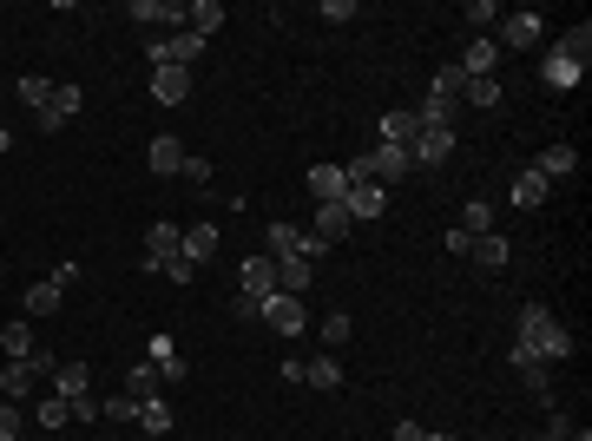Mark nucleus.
Returning <instances> with one entry per match:
<instances>
[{"label":"nucleus","mask_w":592,"mask_h":441,"mask_svg":"<svg viewBox=\"0 0 592 441\" xmlns=\"http://www.w3.org/2000/svg\"><path fill=\"white\" fill-rule=\"evenodd\" d=\"M303 382H310V389H343V363H336V356H316V363H303Z\"/></svg>","instance_id":"2f4dec72"},{"label":"nucleus","mask_w":592,"mask_h":441,"mask_svg":"<svg viewBox=\"0 0 592 441\" xmlns=\"http://www.w3.org/2000/svg\"><path fill=\"white\" fill-rule=\"evenodd\" d=\"M540 40H546L540 14H527V7H520V14H500V33H494L500 53H527V47H540Z\"/></svg>","instance_id":"7ed1b4c3"},{"label":"nucleus","mask_w":592,"mask_h":441,"mask_svg":"<svg viewBox=\"0 0 592 441\" xmlns=\"http://www.w3.org/2000/svg\"><path fill=\"white\" fill-rule=\"evenodd\" d=\"M468 20H474V33H487V27H500V7L494 0H468Z\"/></svg>","instance_id":"a19ab883"},{"label":"nucleus","mask_w":592,"mask_h":441,"mask_svg":"<svg viewBox=\"0 0 592 441\" xmlns=\"http://www.w3.org/2000/svg\"><path fill=\"white\" fill-rule=\"evenodd\" d=\"M343 211H349V224H369V218L389 211V191L375 185V178H356V185L343 191Z\"/></svg>","instance_id":"0eeeda50"},{"label":"nucleus","mask_w":592,"mask_h":441,"mask_svg":"<svg viewBox=\"0 0 592 441\" xmlns=\"http://www.w3.org/2000/svg\"><path fill=\"white\" fill-rule=\"evenodd\" d=\"M421 441H461V435H421Z\"/></svg>","instance_id":"de8ad7c7"},{"label":"nucleus","mask_w":592,"mask_h":441,"mask_svg":"<svg viewBox=\"0 0 592 441\" xmlns=\"http://www.w3.org/2000/svg\"><path fill=\"white\" fill-rule=\"evenodd\" d=\"M494 66H500L494 33H474V40H468V53H461V73H468V79H494Z\"/></svg>","instance_id":"4468645a"},{"label":"nucleus","mask_w":592,"mask_h":441,"mask_svg":"<svg viewBox=\"0 0 592 441\" xmlns=\"http://www.w3.org/2000/svg\"><path fill=\"white\" fill-rule=\"evenodd\" d=\"M362 172H369V178H375V185L389 191V185H395V178H408V172H415V158H408V152H402V145H375V152H362Z\"/></svg>","instance_id":"423d86ee"},{"label":"nucleus","mask_w":592,"mask_h":441,"mask_svg":"<svg viewBox=\"0 0 592 441\" xmlns=\"http://www.w3.org/2000/svg\"><path fill=\"white\" fill-rule=\"evenodd\" d=\"M303 237L310 231H296V224H270L264 231V257H277V264L283 257H303Z\"/></svg>","instance_id":"5701e85b"},{"label":"nucleus","mask_w":592,"mask_h":441,"mask_svg":"<svg viewBox=\"0 0 592 441\" xmlns=\"http://www.w3.org/2000/svg\"><path fill=\"white\" fill-rule=\"evenodd\" d=\"M145 363H152L165 382H185V376H191V363H185V356L172 349V336H152V356H145Z\"/></svg>","instance_id":"6ab92c4d"},{"label":"nucleus","mask_w":592,"mask_h":441,"mask_svg":"<svg viewBox=\"0 0 592 441\" xmlns=\"http://www.w3.org/2000/svg\"><path fill=\"white\" fill-rule=\"evenodd\" d=\"M316 237H323L329 251H336V244L349 237V211H343V198H336V205H316Z\"/></svg>","instance_id":"a878e982"},{"label":"nucleus","mask_w":592,"mask_h":441,"mask_svg":"<svg viewBox=\"0 0 592 441\" xmlns=\"http://www.w3.org/2000/svg\"><path fill=\"white\" fill-rule=\"evenodd\" d=\"M178 178H191V185H211V158L185 152V172H178Z\"/></svg>","instance_id":"c03bdc74"},{"label":"nucleus","mask_w":592,"mask_h":441,"mask_svg":"<svg viewBox=\"0 0 592 441\" xmlns=\"http://www.w3.org/2000/svg\"><path fill=\"white\" fill-rule=\"evenodd\" d=\"M139 428H145V435H172V402H165V395L139 402Z\"/></svg>","instance_id":"c756f323"},{"label":"nucleus","mask_w":592,"mask_h":441,"mask_svg":"<svg viewBox=\"0 0 592 441\" xmlns=\"http://www.w3.org/2000/svg\"><path fill=\"white\" fill-rule=\"evenodd\" d=\"M507 198H514V205H520V211H533V205H546V178H540V172H533V165H527V172H520V178H514V185H507Z\"/></svg>","instance_id":"cd10ccee"},{"label":"nucleus","mask_w":592,"mask_h":441,"mask_svg":"<svg viewBox=\"0 0 592 441\" xmlns=\"http://www.w3.org/2000/svg\"><path fill=\"white\" fill-rule=\"evenodd\" d=\"M560 53H573V60L586 66V53H592V20H573V27L560 33Z\"/></svg>","instance_id":"f704fd0d"},{"label":"nucleus","mask_w":592,"mask_h":441,"mask_svg":"<svg viewBox=\"0 0 592 441\" xmlns=\"http://www.w3.org/2000/svg\"><path fill=\"white\" fill-rule=\"evenodd\" d=\"M310 284H316V264H310V257H283V264H277V290L310 297Z\"/></svg>","instance_id":"a211bd4d"},{"label":"nucleus","mask_w":592,"mask_h":441,"mask_svg":"<svg viewBox=\"0 0 592 441\" xmlns=\"http://www.w3.org/2000/svg\"><path fill=\"white\" fill-rule=\"evenodd\" d=\"M47 382H53V395H60V402H79V395H93V369H86V363H60Z\"/></svg>","instance_id":"dca6fc26"},{"label":"nucleus","mask_w":592,"mask_h":441,"mask_svg":"<svg viewBox=\"0 0 592 441\" xmlns=\"http://www.w3.org/2000/svg\"><path fill=\"white\" fill-rule=\"evenodd\" d=\"M14 93H20V106L47 112V106H53V79H47V73H27V79H20V86H14Z\"/></svg>","instance_id":"7c9ffc66"},{"label":"nucleus","mask_w":592,"mask_h":441,"mask_svg":"<svg viewBox=\"0 0 592 441\" xmlns=\"http://www.w3.org/2000/svg\"><path fill=\"white\" fill-rule=\"evenodd\" d=\"M408 158H415V172L421 165H448L454 158V126H421L415 145H408Z\"/></svg>","instance_id":"1a4fd4ad"},{"label":"nucleus","mask_w":592,"mask_h":441,"mask_svg":"<svg viewBox=\"0 0 592 441\" xmlns=\"http://www.w3.org/2000/svg\"><path fill=\"white\" fill-rule=\"evenodd\" d=\"M461 86H468V73L461 66H441L435 79H428V99L415 106L421 126H454V112H461Z\"/></svg>","instance_id":"f03ea898"},{"label":"nucleus","mask_w":592,"mask_h":441,"mask_svg":"<svg viewBox=\"0 0 592 441\" xmlns=\"http://www.w3.org/2000/svg\"><path fill=\"white\" fill-rule=\"evenodd\" d=\"M14 441H20V435H14Z\"/></svg>","instance_id":"09e8293b"},{"label":"nucleus","mask_w":592,"mask_h":441,"mask_svg":"<svg viewBox=\"0 0 592 441\" xmlns=\"http://www.w3.org/2000/svg\"><path fill=\"white\" fill-rule=\"evenodd\" d=\"M0 349H7V363H27V356H33V330H27V316L0 330Z\"/></svg>","instance_id":"c85d7f7f"},{"label":"nucleus","mask_w":592,"mask_h":441,"mask_svg":"<svg viewBox=\"0 0 592 441\" xmlns=\"http://www.w3.org/2000/svg\"><path fill=\"white\" fill-rule=\"evenodd\" d=\"M507 363H514V369H520V376H527V389H533V402H546V409H553V369H546V363H540V356H533V349H527V343H514V349H507Z\"/></svg>","instance_id":"9d476101"},{"label":"nucleus","mask_w":592,"mask_h":441,"mask_svg":"<svg viewBox=\"0 0 592 441\" xmlns=\"http://www.w3.org/2000/svg\"><path fill=\"white\" fill-rule=\"evenodd\" d=\"M257 310H264V303H257V297H244V290L231 297V316H244V323H257Z\"/></svg>","instance_id":"a18cd8bd"},{"label":"nucleus","mask_w":592,"mask_h":441,"mask_svg":"<svg viewBox=\"0 0 592 441\" xmlns=\"http://www.w3.org/2000/svg\"><path fill=\"white\" fill-rule=\"evenodd\" d=\"M316 20H329V27H349V20H356V0H323V7H316Z\"/></svg>","instance_id":"ea45409f"},{"label":"nucleus","mask_w":592,"mask_h":441,"mask_svg":"<svg viewBox=\"0 0 592 441\" xmlns=\"http://www.w3.org/2000/svg\"><path fill=\"white\" fill-rule=\"evenodd\" d=\"M33 422L47 428V435H60V428L73 422V402H60V395H47V402H40V409H33Z\"/></svg>","instance_id":"72a5a7b5"},{"label":"nucleus","mask_w":592,"mask_h":441,"mask_svg":"<svg viewBox=\"0 0 592 441\" xmlns=\"http://www.w3.org/2000/svg\"><path fill=\"white\" fill-rule=\"evenodd\" d=\"M349 330H356V323H349V310H329V316H323V343H329V349H343Z\"/></svg>","instance_id":"58836bf2"},{"label":"nucleus","mask_w":592,"mask_h":441,"mask_svg":"<svg viewBox=\"0 0 592 441\" xmlns=\"http://www.w3.org/2000/svg\"><path fill=\"white\" fill-rule=\"evenodd\" d=\"M237 290H244V297H277V257H264V251H250L244 264H237Z\"/></svg>","instance_id":"39448f33"},{"label":"nucleus","mask_w":592,"mask_h":441,"mask_svg":"<svg viewBox=\"0 0 592 441\" xmlns=\"http://www.w3.org/2000/svg\"><path fill=\"white\" fill-rule=\"evenodd\" d=\"M461 106L494 112V106H500V79H468V86H461Z\"/></svg>","instance_id":"473e14b6"},{"label":"nucleus","mask_w":592,"mask_h":441,"mask_svg":"<svg viewBox=\"0 0 592 441\" xmlns=\"http://www.w3.org/2000/svg\"><path fill=\"white\" fill-rule=\"evenodd\" d=\"M343 191H349V172H343V165H310V198H316V205H336Z\"/></svg>","instance_id":"f3484780"},{"label":"nucleus","mask_w":592,"mask_h":441,"mask_svg":"<svg viewBox=\"0 0 592 441\" xmlns=\"http://www.w3.org/2000/svg\"><path fill=\"white\" fill-rule=\"evenodd\" d=\"M99 415H106V422H139V395H132V389L106 395V409H99Z\"/></svg>","instance_id":"4c0bfd02"},{"label":"nucleus","mask_w":592,"mask_h":441,"mask_svg":"<svg viewBox=\"0 0 592 441\" xmlns=\"http://www.w3.org/2000/svg\"><path fill=\"white\" fill-rule=\"evenodd\" d=\"M533 172H540L546 185H553V178H566V172H579V145H566V139H560V145H546Z\"/></svg>","instance_id":"aec40b11"},{"label":"nucleus","mask_w":592,"mask_h":441,"mask_svg":"<svg viewBox=\"0 0 592 441\" xmlns=\"http://www.w3.org/2000/svg\"><path fill=\"white\" fill-rule=\"evenodd\" d=\"M395 441H421V422H395Z\"/></svg>","instance_id":"49530a36"},{"label":"nucleus","mask_w":592,"mask_h":441,"mask_svg":"<svg viewBox=\"0 0 592 441\" xmlns=\"http://www.w3.org/2000/svg\"><path fill=\"white\" fill-rule=\"evenodd\" d=\"M172 257H185V224H165V218H158L152 231H145V270L172 264Z\"/></svg>","instance_id":"6e6552de"},{"label":"nucleus","mask_w":592,"mask_h":441,"mask_svg":"<svg viewBox=\"0 0 592 441\" xmlns=\"http://www.w3.org/2000/svg\"><path fill=\"white\" fill-rule=\"evenodd\" d=\"M415 132H421V119L408 106H395V112H382V119H375V145H415Z\"/></svg>","instance_id":"9b49d317"},{"label":"nucleus","mask_w":592,"mask_h":441,"mask_svg":"<svg viewBox=\"0 0 592 441\" xmlns=\"http://www.w3.org/2000/svg\"><path fill=\"white\" fill-rule=\"evenodd\" d=\"M540 79L553 86V93H573L579 79H586V66H579L573 53H560V47H553V53H546V66H540Z\"/></svg>","instance_id":"2eb2a0df"},{"label":"nucleus","mask_w":592,"mask_h":441,"mask_svg":"<svg viewBox=\"0 0 592 441\" xmlns=\"http://www.w3.org/2000/svg\"><path fill=\"white\" fill-rule=\"evenodd\" d=\"M461 231H468V237L494 231V205H487V198H468V211H461Z\"/></svg>","instance_id":"c9c22d12"},{"label":"nucleus","mask_w":592,"mask_h":441,"mask_svg":"<svg viewBox=\"0 0 592 441\" xmlns=\"http://www.w3.org/2000/svg\"><path fill=\"white\" fill-rule=\"evenodd\" d=\"M79 106H86V93H79L73 79H60V86H53V106L40 112V132H60L66 119H73V112H79Z\"/></svg>","instance_id":"ddd939ff"},{"label":"nucleus","mask_w":592,"mask_h":441,"mask_svg":"<svg viewBox=\"0 0 592 441\" xmlns=\"http://www.w3.org/2000/svg\"><path fill=\"white\" fill-rule=\"evenodd\" d=\"M60 303H66V284H60V277H47V284L27 290V303H20V310H27V316H53Z\"/></svg>","instance_id":"bb28decb"},{"label":"nucleus","mask_w":592,"mask_h":441,"mask_svg":"<svg viewBox=\"0 0 592 441\" xmlns=\"http://www.w3.org/2000/svg\"><path fill=\"white\" fill-rule=\"evenodd\" d=\"M152 99L158 106H185L191 99V73L185 66H152Z\"/></svg>","instance_id":"f8f14e48"},{"label":"nucleus","mask_w":592,"mask_h":441,"mask_svg":"<svg viewBox=\"0 0 592 441\" xmlns=\"http://www.w3.org/2000/svg\"><path fill=\"white\" fill-rule=\"evenodd\" d=\"M520 343H527L546 369H553V363H566V356L579 349V343H573V330H560L546 303H527V310H520Z\"/></svg>","instance_id":"f257e3e1"},{"label":"nucleus","mask_w":592,"mask_h":441,"mask_svg":"<svg viewBox=\"0 0 592 441\" xmlns=\"http://www.w3.org/2000/svg\"><path fill=\"white\" fill-rule=\"evenodd\" d=\"M185 257L191 264H211V257H218V224H185Z\"/></svg>","instance_id":"393cba45"},{"label":"nucleus","mask_w":592,"mask_h":441,"mask_svg":"<svg viewBox=\"0 0 592 441\" xmlns=\"http://www.w3.org/2000/svg\"><path fill=\"white\" fill-rule=\"evenodd\" d=\"M145 158H152V172H158V178L185 172V145H178L172 132H158V139H152V152H145Z\"/></svg>","instance_id":"b1692460"},{"label":"nucleus","mask_w":592,"mask_h":441,"mask_svg":"<svg viewBox=\"0 0 592 441\" xmlns=\"http://www.w3.org/2000/svg\"><path fill=\"white\" fill-rule=\"evenodd\" d=\"M468 257H474V264H481V270H500V264H507V257H514V244H507V237H500V231H481V237H474V244H468Z\"/></svg>","instance_id":"4be33fe9"},{"label":"nucleus","mask_w":592,"mask_h":441,"mask_svg":"<svg viewBox=\"0 0 592 441\" xmlns=\"http://www.w3.org/2000/svg\"><path fill=\"white\" fill-rule=\"evenodd\" d=\"M158 277H165V284H191L198 264H191V257H172V264H158Z\"/></svg>","instance_id":"79ce46f5"},{"label":"nucleus","mask_w":592,"mask_h":441,"mask_svg":"<svg viewBox=\"0 0 592 441\" xmlns=\"http://www.w3.org/2000/svg\"><path fill=\"white\" fill-rule=\"evenodd\" d=\"M20 428H27V415H20V402H0V441H14Z\"/></svg>","instance_id":"37998d69"},{"label":"nucleus","mask_w":592,"mask_h":441,"mask_svg":"<svg viewBox=\"0 0 592 441\" xmlns=\"http://www.w3.org/2000/svg\"><path fill=\"white\" fill-rule=\"evenodd\" d=\"M158 382H165V376H158L152 363H132V376H125V389L139 395V402H152V395H158Z\"/></svg>","instance_id":"e433bc0d"},{"label":"nucleus","mask_w":592,"mask_h":441,"mask_svg":"<svg viewBox=\"0 0 592 441\" xmlns=\"http://www.w3.org/2000/svg\"><path fill=\"white\" fill-rule=\"evenodd\" d=\"M33 382H40V369H33V363H7V369H0V402H27Z\"/></svg>","instance_id":"412c9836"},{"label":"nucleus","mask_w":592,"mask_h":441,"mask_svg":"<svg viewBox=\"0 0 592 441\" xmlns=\"http://www.w3.org/2000/svg\"><path fill=\"white\" fill-rule=\"evenodd\" d=\"M303 297H290V290H277V297H264V310H257V323L264 330H277V336H303Z\"/></svg>","instance_id":"20e7f679"}]
</instances>
